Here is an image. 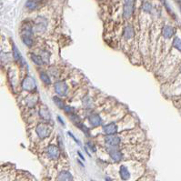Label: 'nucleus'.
I'll return each instance as SVG.
<instances>
[{"instance_id": "1", "label": "nucleus", "mask_w": 181, "mask_h": 181, "mask_svg": "<svg viewBox=\"0 0 181 181\" xmlns=\"http://www.w3.org/2000/svg\"><path fill=\"white\" fill-rule=\"evenodd\" d=\"M36 132H37V136L40 139H46V138H47L50 135L51 128H49V126L46 125V124H39L37 127Z\"/></svg>"}, {"instance_id": "2", "label": "nucleus", "mask_w": 181, "mask_h": 181, "mask_svg": "<svg viewBox=\"0 0 181 181\" xmlns=\"http://www.w3.org/2000/svg\"><path fill=\"white\" fill-rule=\"evenodd\" d=\"M22 86L25 90H27V91H33L34 89H36V86H37V84H36V81L35 79L33 78L32 76H27L23 83H22Z\"/></svg>"}, {"instance_id": "3", "label": "nucleus", "mask_w": 181, "mask_h": 181, "mask_svg": "<svg viewBox=\"0 0 181 181\" xmlns=\"http://www.w3.org/2000/svg\"><path fill=\"white\" fill-rule=\"evenodd\" d=\"M47 26V21L45 17H39L36 19L35 22V30L37 32H44Z\"/></svg>"}, {"instance_id": "4", "label": "nucleus", "mask_w": 181, "mask_h": 181, "mask_svg": "<svg viewBox=\"0 0 181 181\" xmlns=\"http://www.w3.org/2000/svg\"><path fill=\"white\" fill-rule=\"evenodd\" d=\"M134 12V1H126L123 8V16L125 18L131 17Z\"/></svg>"}, {"instance_id": "5", "label": "nucleus", "mask_w": 181, "mask_h": 181, "mask_svg": "<svg viewBox=\"0 0 181 181\" xmlns=\"http://www.w3.org/2000/svg\"><path fill=\"white\" fill-rule=\"evenodd\" d=\"M46 153H47V155H48V157L50 159H57L59 158V155H60V150H59V149L56 146L50 145L46 149Z\"/></svg>"}, {"instance_id": "6", "label": "nucleus", "mask_w": 181, "mask_h": 181, "mask_svg": "<svg viewBox=\"0 0 181 181\" xmlns=\"http://www.w3.org/2000/svg\"><path fill=\"white\" fill-rule=\"evenodd\" d=\"M55 90L59 96H66L67 93V86L65 82H56L55 84Z\"/></svg>"}, {"instance_id": "7", "label": "nucleus", "mask_w": 181, "mask_h": 181, "mask_svg": "<svg viewBox=\"0 0 181 181\" xmlns=\"http://www.w3.org/2000/svg\"><path fill=\"white\" fill-rule=\"evenodd\" d=\"M32 27L29 23H26L22 27L21 30V37H32Z\"/></svg>"}, {"instance_id": "8", "label": "nucleus", "mask_w": 181, "mask_h": 181, "mask_svg": "<svg viewBox=\"0 0 181 181\" xmlns=\"http://www.w3.org/2000/svg\"><path fill=\"white\" fill-rule=\"evenodd\" d=\"M103 130H104V133L107 134L108 136H112L114 134H116L117 131V125L114 124V123H111V124H108L107 126H105L103 128Z\"/></svg>"}, {"instance_id": "9", "label": "nucleus", "mask_w": 181, "mask_h": 181, "mask_svg": "<svg viewBox=\"0 0 181 181\" xmlns=\"http://www.w3.org/2000/svg\"><path fill=\"white\" fill-rule=\"evenodd\" d=\"M106 143H107L108 146H111V147H117L119 145L120 143V139L115 136V135H112V136H108L106 138Z\"/></svg>"}, {"instance_id": "10", "label": "nucleus", "mask_w": 181, "mask_h": 181, "mask_svg": "<svg viewBox=\"0 0 181 181\" xmlns=\"http://www.w3.org/2000/svg\"><path fill=\"white\" fill-rule=\"evenodd\" d=\"M119 175L122 180H128L130 179V172L128 171V168L124 165H122L119 169Z\"/></svg>"}, {"instance_id": "11", "label": "nucleus", "mask_w": 181, "mask_h": 181, "mask_svg": "<svg viewBox=\"0 0 181 181\" xmlns=\"http://www.w3.org/2000/svg\"><path fill=\"white\" fill-rule=\"evenodd\" d=\"M89 122L91 124L92 127H98L101 125L102 123V120H101V117H99L98 115H96V114H93L89 117Z\"/></svg>"}, {"instance_id": "12", "label": "nucleus", "mask_w": 181, "mask_h": 181, "mask_svg": "<svg viewBox=\"0 0 181 181\" xmlns=\"http://www.w3.org/2000/svg\"><path fill=\"white\" fill-rule=\"evenodd\" d=\"M58 179L59 181H72L73 177L68 171H62L58 175Z\"/></svg>"}, {"instance_id": "13", "label": "nucleus", "mask_w": 181, "mask_h": 181, "mask_svg": "<svg viewBox=\"0 0 181 181\" xmlns=\"http://www.w3.org/2000/svg\"><path fill=\"white\" fill-rule=\"evenodd\" d=\"M109 156L111 158V159L115 162H117V161H120L122 159V153L119 152L118 150H110L109 152Z\"/></svg>"}, {"instance_id": "14", "label": "nucleus", "mask_w": 181, "mask_h": 181, "mask_svg": "<svg viewBox=\"0 0 181 181\" xmlns=\"http://www.w3.org/2000/svg\"><path fill=\"white\" fill-rule=\"evenodd\" d=\"M162 34H163L164 37H166V38H171L172 36L174 35V29H173V27H171L170 26H165L163 27Z\"/></svg>"}, {"instance_id": "15", "label": "nucleus", "mask_w": 181, "mask_h": 181, "mask_svg": "<svg viewBox=\"0 0 181 181\" xmlns=\"http://www.w3.org/2000/svg\"><path fill=\"white\" fill-rule=\"evenodd\" d=\"M39 114H40V117H42L43 119L45 120H49L50 119V112L48 111V109L46 107H43L40 111H39Z\"/></svg>"}, {"instance_id": "16", "label": "nucleus", "mask_w": 181, "mask_h": 181, "mask_svg": "<svg viewBox=\"0 0 181 181\" xmlns=\"http://www.w3.org/2000/svg\"><path fill=\"white\" fill-rule=\"evenodd\" d=\"M133 36H134V30H133L132 27L131 26H127L125 30H124V37H125V38L130 39L131 37H133Z\"/></svg>"}, {"instance_id": "17", "label": "nucleus", "mask_w": 181, "mask_h": 181, "mask_svg": "<svg viewBox=\"0 0 181 181\" xmlns=\"http://www.w3.org/2000/svg\"><path fill=\"white\" fill-rule=\"evenodd\" d=\"M30 57H31V60H32L33 62L35 64L37 65V66H42L44 64V62H43L42 58H41L40 56H37L36 54H31L30 55Z\"/></svg>"}, {"instance_id": "18", "label": "nucleus", "mask_w": 181, "mask_h": 181, "mask_svg": "<svg viewBox=\"0 0 181 181\" xmlns=\"http://www.w3.org/2000/svg\"><path fill=\"white\" fill-rule=\"evenodd\" d=\"M40 78L42 79V81L45 83V84H46V85H50V84H51V80H50L48 75L46 74V73L42 72V73L40 74Z\"/></svg>"}, {"instance_id": "19", "label": "nucleus", "mask_w": 181, "mask_h": 181, "mask_svg": "<svg viewBox=\"0 0 181 181\" xmlns=\"http://www.w3.org/2000/svg\"><path fill=\"white\" fill-rule=\"evenodd\" d=\"M13 56H14V57H15V59L17 61H18L21 58V56H20L19 52H18V49H17V47L15 45H13Z\"/></svg>"}, {"instance_id": "20", "label": "nucleus", "mask_w": 181, "mask_h": 181, "mask_svg": "<svg viewBox=\"0 0 181 181\" xmlns=\"http://www.w3.org/2000/svg\"><path fill=\"white\" fill-rule=\"evenodd\" d=\"M53 99H54V102H55V104H56L57 107H59V108H61V109H64L65 104L63 103V101H62L60 98H58V97L55 96Z\"/></svg>"}, {"instance_id": "21", "label": "nucleus", "mask_w": 181, "mask_h": 181, "mask_svg": "<svg viewBox=\"0 0 181 181\" xmlns=\"http://www.w3.org/2000/svg\"><path fill=\"white\" fill-rule=\"evenodd\" d=\"M173 46L181 52V39L179 37H175L174 41H173Z\"/></svg>"}, {"instance_id": "22", "label": "nucleus", "mask_w": 181, "mask_h": 181, "mask_svg": "<svg viewBox=\"0 0 181 181\" xmlns=\"http://www.w3.org/2000/svg\"><path fill=\"white\" fill-rule=\"evenodd\" d=\"M76 126L78 128H80V129L82 130V132H83V133H85V134H86V135H88V134H89V130H88V128H86L84 124H82L81 122L77 123Z\"/></svg>"}, {"instance_id": "23", "label": "nucleus", "mask_w": 181, "mask_h": 181, "mask_svg": "<svg viewBox=\"0 0 181 181\" xmlns=\"http://www.w3.org/2000/svg\"><path fill=\"white\" fill-rule=\"evenodd\" d=\"M37 4H38V2H37V1H27V7L29 9H36Z\"/></svg>"}, {"instance_id": "24", "label": "nucleus", "mask_w": 181, "mask_h": 181, "mask_svg": "<svg viewBox=\"0 0 181 181\" xmlns=\"http://www.w3.org/2000/svg\"><path fill=\"white\" fill-rule=\"evenodd\" d=\"M22 41L24 44L27 46H31L33 45V38L32 37H22Z\"/></svg>"}, {"instance_id": "25", "label": "nucleus", "mask_w": 181, "mask_h": 181, "mask_svg": "<svg viewBox=\"0 0 181 181\" xmlns=\"http://www.w3.org/2000/svg\"><path fill=\"white\" fill-rule=\"evenodd\" d=\"M142 9L146 12H150L151 10V5L149 2H144L143 5H142Z\"/></svg>"}, {"instance_id": "26", "label": "nucleus", "mask_w": 181, "mask_h": 181, "mask_svg": "<svg viewBox=\"0 0 181 181\" xmlns=\"http://www.w3.org/2000/svg\"><path fill=\"white\" fill-rule=\"evenodd\" d=\"M67 134H68V135H69V136H70V137H71L72 139H73V140H74V141H75V142H76V144H78V145L80 146V141H79L78 139H76V137H75L74 135H73V134H72L71 132H68Z\"/></svg>"}, {"instance_id": "27", "label": "nucleus", "mask_w": 181, "mask_h": 181, "mask_svg": "<svg viewBox=\"0 0 181 181\" xmlns=\"http://www.w3.org/2000/svg\"><path fill=\"white\" fill-rule=\"evenodd\" d=\"M87 146H88V148L90 149V150H91L92 152H96V148H95V146H94L93 144H91L90 142H88V143H87Z\"/></svg>"}, {"instance_id": "28", "label": "nucleus", "mask_w": 181, "mask_h": 181, "mask_svg": "<svg viewBox=\"0 0 181 181\" xmlns=\"http://www.w3.org/2000/svg\"><path fill=\"white\" fill-rule=\"evenodd\" d=\"M57 119H58V121H59V122H60V124H61V125H62V126H65L64 121H63V120H62V119H61V117H57Z\"/></svg>"}, {"instance_id": "29", "label": "nucleus", "mask_w": 181, "mask_h": 181, "mask_svg": "<svg viewBox=\"0 0 181 181\" xmlns=\"http://www.w3.org/2000/svg\"><path fill=\"white\" fill-rule=\"evenodd\" d=\"M77 154L79 155V157L81 158V159L83 160V161H85V159H84V157H83V155H82V154L80 153V151H77Z\"/></svg>"}, {"instance_id": "30", "label": "nucleus", "mask_w": 181, "mask_h": 181, "mask_svg": "<svg viewBox=\"0 0 181 181\" xmlns=\"http://www.w3.org/2000/svg\"><path fill=\"white\" fill-rule=\"evenodd\" d=\"M106 181H112V180H111V179H109L108 177H107V178H106Z\"/></svg>"}, {"instance_id": "31", "label": "nucleus", "mask_w": 181, "mask_h": 181, "mask_svg": "<svg viewBox=\"0 0 181 181\" xmlns=\"http://www.w3.org/2000/svg\"><path fill=\"white\" fill-rule=\"evenodd\" d=\"M92 181H94V180H92Z\"/></svg>"}]
</instances>
